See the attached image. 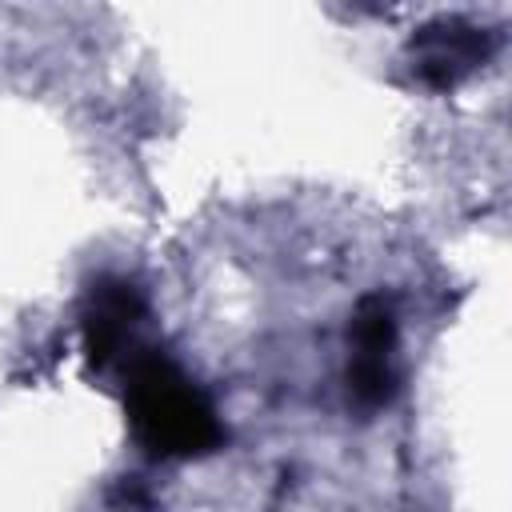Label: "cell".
I'll return each mask as SVG.
<instances>
[{"label": "cell", "instance_id": "cell-1", "mask_svg": "<svg viewBox=\"0 0 512 512\" xmlns=\"http://www.w3.org/2000/svg\"><path fill=\"white\" fill-rule=\"evenodd\" d=\"M124 404L136 440L152 456L164 460L204 456L224 440L212 400L164 352H136L128 360Z\"/></svg>", "mask_w": 512, "mask_h": 512}, {"label": "cell", "instance_id": "cell-2", "mask_svg": "<svg viewBox=\"0 0 512 512\" xmlns=\"http://www.w3.org/2000/svg\"><path fill=\"white\" fill-rule=\"evenodd\" d=\"M492 52V40L484 28L464 20H436L412 36L416 72L432 88H452L464 76H472Z\"/></svg>", "mask_w": 512, "mask_h": 512}, {"label": "cell", "instance_id": "cell-3", "mask_svg": "<svg viewBox=\"0 0 512 512\" xmlns=\"http://www.w3.org/2000/svg\"><path fill=\"white\" fill-rule=\"evenodd\" d=\"M140 312H144V304H140V292L132 284L100 280L88 296V308H84V352L96 364L116 360L124 352Z\"/></svg>", "mask_w": 512, "mask_h": 512}, {"label": "cell", "instance_id": "cell-4", "mask_svg": "<svg viewBox=\"0 0 512 512\" xmlns=\"http://www.w3.org/2000/svg\"><path fill=\"white\" fill-rule=\"evenodd\" d=\"M352 344L364 356H388L396 344V320L384 296H364L352 312Z\"/></svg>", "mask_w": 512, "mask_h": 512}, {"label": "cell", "instance_id": "cell-5", "mask_svg": "<svg viewBox=\"0 0 512 512\" xmlns=\"http://www.w3.org/2000/svg\"><path fill=\"white\" fill-rule=\"evenodd\" d=\"M348 392L360 408H384L396 396V372L388 364V356H364L356 352L352 368H348Z\"/></svg>", "mask_w": 512, "mask_h": 512}]
</instances>
